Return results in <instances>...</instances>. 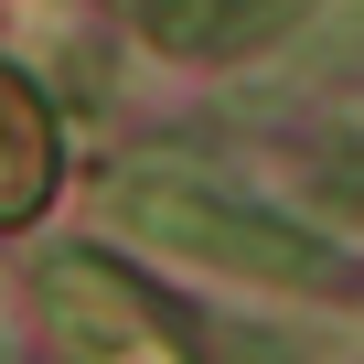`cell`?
Masks as SVG:
<instances>
[{
  "instance_id": "obj_1",
  "label": "cell",
  "mask_w": 364,
  "mask_h": 364,
  "mask_svg": "<svg viewBox=\"0 0 364 364\" xmlns=\"http://www.w3.org/2000/svg\"><path fill=\"white\" fill-rule=\"evenodd\" d=\"M107 215L139 236V247H171L193 268H225V279H257V289H311V300H343L353 268L300 236L289 215H257L236 193H215V182H182V171H118L107 182Z\"/></svg>"
},
{
  "instance_id": "obj_2",
  "label": "cell",
  "mask_w": 364,
  "mask_h": 364,
  "mask_svg": "<svg viewBox=\"0 0 364 364\" xmlns=\"http://www.w3.org/2000/svg\"><path fill=\"white\" fill-rule=\"evenodd\" d=\"M43 321L65 332L75 364H193L182 353V332L161 321V300L139 279H118L107 257H43Z\"/></svg>"
},
{
  "instance_id": "obj_3",
  "label": "cell",
  "mask_w": 364,
  "mask_h": 364,
  "mask_svg": "<svg viewBox=\"0 0 364 364\" xmlns=\"http://www.w3.org/2000/svg\"><path fill=\"white\" fill-rule=\"evenodd\" d=\"M300 11H311V0H139L150 43H171V54H204V65L257 54V43H268V33H289Z\"/></svg>"
},
{
  "instance_id": "obj_4",
  "label": "cell",
  "mask_w": 364,
  "mask_h": 364,
  "mask_svg": "<svg viewBox=\"0 0 364 364\" xmlns=\"http://www.w3.org/2000/svg\"><path fill=\"white\" fill-rule=\"evenodd\" d=\"M43 182H54V150H43V118L33 97L0 75V215H33L43 204Z\"/></svg>"
},
{
  "instance_id": "obj_5",
  "label": "cell",
  "mask_w": 364,
  "mask_h": 364,
  "mask_svg": "<svg viewBox=\"0 0 364 364\" xmlns=\"http://www.w3.org/2000/svg\"><path fill=\"white\" fill-rule=\"evenodd\" d=\"M321 193H332V204H343V215L364 225V150H343V161H321Z\"/></svg>"
}]
</instances>
